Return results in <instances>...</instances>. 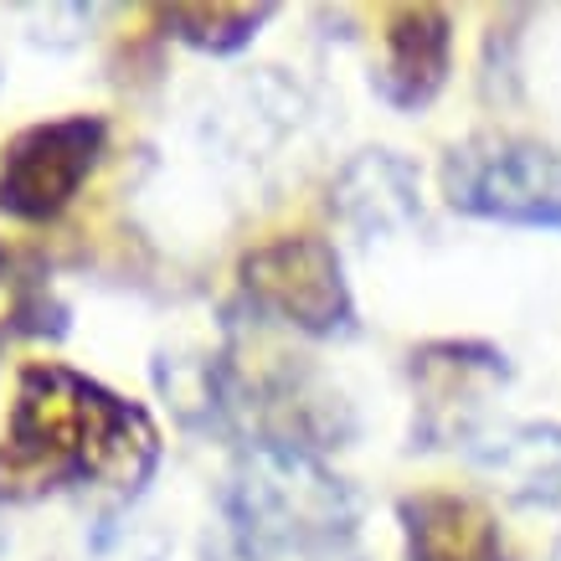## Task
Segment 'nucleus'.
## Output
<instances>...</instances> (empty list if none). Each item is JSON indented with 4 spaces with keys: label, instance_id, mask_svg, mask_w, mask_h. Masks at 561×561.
Segmentation results:
<instances>
[{
    "label": "nucleus",
    "instance_id": "f257e3e1",
    "mask_svg": "<svg viewBox=\"0 0 561 561\" xmlns=\"http://www.w3.org/2000/svg\"><path fill=\"white\" fill-rule=\"evenodd\" d=\"M160 469L150 408L62 360H26L0 433V505L103 490L135 500Z\"/></svg>",
    "mask_w": 561,
    "mask_h": 561
},
{
    "label": "nucleus",
    "instance_id": "f03ea898",
    "mask_svg": "<svg viewBox=\"0 0 561 561\" xmlns=\"http://www.w3.org/2000/svg\"><path fill=\"white\" fill-rule=\"evenodd\" d=\"M206 561H371L360 494L320 454L242 443L217 490Z\"/></svg>",
    "mask_w": 561,
    "mask_h": 561
},
{
    "label": "nucleus",
    "instance_id": "7ed1b4c3",
    "mask_svg": "<svg viewBox=\"0 0 561 561\" xmlns=\"http://www.w3.org/2000/svg\"><path fill=\"white\" fill-rule=\"evenodd\" d=\"M238 299L253 320L284 324L309 341L356 335V294L335 242L320 232H284L238 263Z\"/></svg>",
    "mask_w": 561,
    "mask_h": 561
},
{
    "label": "nucleus",
    "instance_id": "20e7f679",
    "mask_svg": "<svg viewBox=\"0 0 561 561\" xmlns=\"http://www.w3.org/2000/svg\"><path fill=\"white\" fill-rule=\"evenodd\" d=\"M443 202L474 221L561 232V154L530 135H469L443 154Z\"/></svg>",
    "mask_w": 561,
    "mask_h": 561
},
{
    "label": "nucleus",
    "instance_id": "39448f33",
    "mask_svg": "<svg viewBox=\"0 0 561 561\" xmlns=\"http://www.w3.org/2000/svg\"><path fill=\"white\" fill-rule=\"evenodd\" d=\"M108 150L103 114H62L26 124L0 150V217L11 221H57L78 202L88 175Z\"/></svg>",
    "mask_w": 561,
    "mask_h": 561
},
{
    "label": "nucleus",
    "instance_id": "423d86ee",
    "mask_svg": "<svg viewBox=\"0 0 561 561\" xmlns=\"http://www.w3.org/2000/svg\"><path fill=\"white\" fill-rule=\"evenodd\" d=\"M454 68V16L443 5H391L381 16L376 99L397 114H423Z\"/></svg>",
    "mask_w": 561,
    "mask_h": 561
},
{
    "label": "nucleus",
    "instance_id": "0eeeda50",
    "mask_svg": "<svg viewBox=\"0 0 561 561\" xmlns=\"http://www.w3.org/2000/svg\"><path fill=\"white\" fill-rule=\"evenodd\" d=\"M397 526L408 561H511L505 530L474 494L417 490L397 500Z\"/></svg>",
    "mask_w": 561,
    "mask_h": 561
},
{
    "label": "nucleus",
    "instance_id": "6e6552de",
    "mask_svg": "<svg viewBox=\"0 0 561 561\" xmlns=\"http://www.w3.org/2000/svg\"><path fill=\"white\" fill-rule=\"evenodd\" d=\"M469 463L505 484L520 505L561 511V423H500L474 427L459 443Z\"/></svg>",
    "mask_w": 561,
    "mask_h": 561
},
{
    "label": "nucleus",
    "instance_id": "1a4fd4ad",
    "mask_svg": "<svg viewBox=\"0 0 561 561\" xmlns=\"http://www.w3.org/2000/svg\"><path fill=\"white\" fill-rule=\"evenodd\" d=\"M273 16H278V5H268V0H257V5H227V0H217V5H160V11H154V26L191 51L232 57V51L248 47Z\"/></svg>",
    "mask_w": 561,
    "mask_h": 561
},
{
    "label": "nucleus",
    "instance_id": "9d476101",
    "mask_svg": "<svg viewBox=\"0 0 561 561\" xmlns=\"http://www.w3.org/2000/svg\"><path fill=\"white\" fill-rule=\"evenodd\" d=\"M72 330V309L51 294V284L42 273H21L16 278V299L5 309V335H21V341H62Z\"/></svg>",
    "mask_w": 561,
    "mask_h": 561
},
{
    "label": "nucleus",
    "instance_id": "9b49d317",
    "mask_svg": "<svg viewBox=\"0 0 561 561\" xmlns=\"http://www.w3.org/2000/svg\"><path fill=\"white\" fill-rule=\"evenodd\" d=\"M0 278H11V253H5V242H0Z\"/></svg>",
    "mask_w": 561,
    "mask_h": 561
},
{
    "label": "nucleus",
    "instance_id": "f8f14e48",
    "mask_svg": "<svg viewBox=\"0 0 561 561\" xmlns=\"http://www.w3.org/2000/svg\"><path fill=\"white\" fill-rule=\"evenodd\" d=\"M5 341H11V335H5V324H0V345H5Z\"/></svg>",
    "mask_w": 561,
    "mask_h": 561
},
{
    "label": "nucleus",
    "instance_id": "ddd939ff",
    "mask_svg": "<svg viewBox=\"0 0 561 561\" xmlns=\"http://www.w3.org/2000/svg\"><path fill=\"white\" fill-rule=\"evenodd\" d=\"M551 561H561V541H557V551H551Z\"/></svg>",
    "mask_w": 561,
    "mask_h": 561
},
{
    "label": "nucleus",
    "instance_id": "4468645a",
    "mask_svg": "<svg viewBox=\"0 0 561 561\" xmlns=\"http://www.w3.org/2000/svg\"><path fill=\"white\" fill-rule=\"evenodd\" d=\"M0 551H5V526H0Z\"/></svg>",
    "mask_w": 561,
    "mask_h": 561
}]
</instances>
